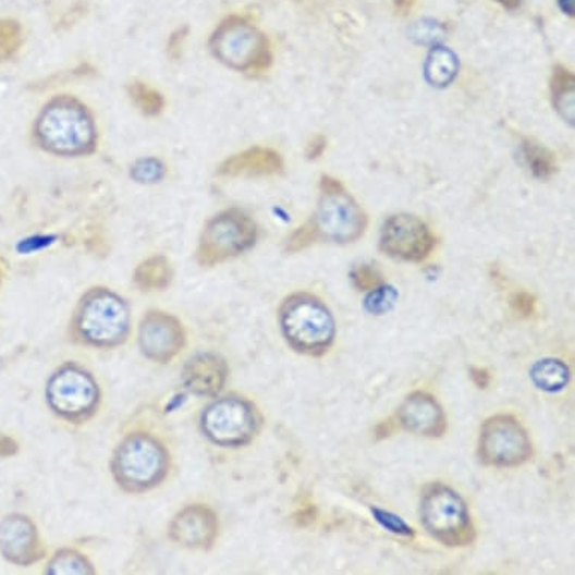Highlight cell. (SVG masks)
<instances>
[{"mask_svg": "<svg viewBox=\"0 0 575 575\" xmlns=\"http://www.w3.org/2000/svg\"><path fill=\"white\" fill-rule=\"evenodd\" d=\"M33 136L42 151L58 157L89 156L98 144L93 112L71 96H58L46 102L35 118Z\"/></svg>", "mask_w": 575, "mask_h": 575, "instance_id": "1", "label": "cell"}, {"mask_svg": "<svg viewBox=\"0 0 575 575\" xmlns=\"http://www.w3.org/2000/svg\"><path fill=\"white\" fill-rule=\"evenodd\" d=\"M279 320L291 348L307 356H322L329 352L337 337L332 313L313 294L298 293L288 297L279 313Z\"/></svg>", "mask_w": 575, "mask_h": 575, "instance_id": "2", "label": "cell"}, {"mask_svg": "<svg viewBox=\"0 0 575 575\" xmlns=\"http://www.w3.org/2000/svg\"><path fill=\"white\" fill-rule=\"evenodd\" d=\"M74 327L86 344L113 348L129 337V305L113 291L94 288L78 303Z\"/></svg>", "mask_w": 575, "mask_h": 575, "instance_id": "3", "label": "cell"}, {"mask_svg": "<svg viewBox=\"0 0 575 575\" xmlns=\"http://www.w3.org/2000/svg\"><path fill=\"white\" fill-rule=\"evenodd\" d=\"M169 472L167 448L156 437L132 435L122 440L112 460V474L125 491L144 492L159 486Z\"/></svg>", "mask_w": 575, "mask_h": 575, "instance_id": "4", "label": "cell"}, {"mask_svg": "<svg viewBox=\"0 0 575 575\" xmlns=\"http://www.w3.org/2000/svg\"><path fill=\"white\" fill-rule=\"evenodd\" d=\"M210 49L222 64L243 73H261L271 65L270 42L266 35L237 15L224 19L210 38Z\"/></svg>", "mask_w": 575, "mask_h": 575, "instance_id": "5", "label": "cell"}, {"mask_svg": "<svg viewBox=\"0 0 575 575\" xmlns=\"http://www.w3.org/2000/svg\"><path fill=\"white\" fill-rule=\"evenodd\" d=\"M420 515L425 529L443 546L464 547L475 541V527L466 502L443 484L425 487Z\"/></svg>", "mask_w": 575, "mask_h": 575, "instance_id": "6", "label": "cell"}, {"mask_svg": "<svg viewBox=\"0 0 575 575\" xmlns=\"http://www.w3.org/2000/svg\"><path fill=\"white\" fill-rule=\"evenodd\" d=\"M313 222L320 238L346 244L364 235L368 219L360 205L338 180L322 176L320 207Z\"/></svg>", "mask_w": 575, "mask_h": 575, "instance_id": "7", "label": "cell"}, {"mask_svg": "<svg viewBox=\"0 0 575 575\" xmlns=\"http://www.w3.org/2000/svg\"><path fill=\"white\" fill-rule=\"evenodd\" d=\"M47 403L61 419L85 423L100 404V389L96 378L84 368L74 364L64 365L47 384Z\"/></svg>", "mask_w": 575, "mask_h": 575, "instance_id": "8", "label": "cell"}, {"mask_svg": "<svg viewBox=\"0 0 575 575\" xmlns=\"http://www.w3.org/2000/svg\"><path fill=\"white\" fill-rule=\"evenodd\" d=\"M256 242L254 220L237 208L220 212L205 224L198 247V259L205 266L227 261L249 250Z\"/></svg>", "mask_w": 575, "mask_h": 575, "instance_id": "9", "label": "cell"}, {"mask_svg": "<svg viewBox=\"0 0 575 575\" xmlns=\"http://www.w3.org/2000/svg\"><path fill=\"white\" fill-rule=\"evenodd\" d=\"M258 413L244 397H220L208 405L200 417L204 435L222 448H240L250 443L258 431Z\"/></svg>", "mask_w": 575, "mask_h": 575, "instance_id": "10", "label": "cell"}, {"mask_svg": "<svg viewBox=\"0 0 575 575\" xmlns=\"http://www.w3.org/2000/svg\"><path fill=\"white\" fill-rule=\"evenodd\" d=\"M478 455L487 466H523L534 455L525 427L511 415H496L480 428Z\"/></svg>", "mask_w": 575, "mask_h": 575, "instance_id": "11", "label": "cell"}, {"mask_svg": "<svg viewBox=\"0 0 575 575\" xmlns=\"http://www.w3.org/2000/svg\"><path fill=\"white\" fill-rule=\"evenodd\" d=\"M380 247L392 258L423 262L436 247V237L423 220L409 215L392 216L381 230Z\"/></svg>", "mask_w": 575, "mask_h": 575, "instance_id": "12", "label": "cell"}, {"mask_svg": "<svg viewBox=\"0 0 575 575\" xmlns=\"http://www.w3.org/2000/svg\"><path fill=\"white\" fill-rule=\"evenodd\" d=\"M186 344V332L172 315L149 313L142 321L139 345L145 357L159 364H168Z\"/></svg>", "mask_w": 575, "mask_h": 575, "instance_id": "13", "label": "cell"}, {"mask_svg": "<svg viewBox=\"0 0 575 575\" xmlns=\"http://www.w3.org/2000/svg\"><path fill=\"white\" fill-rule=\"evenodd\" d=\"M0 551L15 565H33L42 556L37 527L25 515H10L0 523Z\"/></svg>", "mask_w": 575, "mask_h": 575, "instance_id": "14", "label": "cell"}, {"mask_svg": "<svg viewBox=\"0 0 575 575\" xmlns=\"http://www.w3.org/2000/svg\"><path fill=\"white\" fill-rule=\"evenodd\" d=\"M219 534V522L210 507L187 506L179 512L169 527V535L187 549H208Z\"/></svg>", "mask_w": 575, "mask_h": 575, "instance_id": "15", "label": "cell"}, {"mask_svg": "<svg viewBox=\"0 0 575 575\" xmlns=\"http://www.w3.org/2000/svg\"><path fill=\"white\" fill-rule=\"evenodd\" d=\"M397 423L413 435L431 439L443 436L448 428L443 408L435 396L425 392H415L405 397L397 409Z\"/></svg>", "mask_w": 575, "mask_h": 575, "instance_id": "16", "label": "cell"}, {"mask_svg": "<svg viewBox=\"0 0 575 575\" xmlns=\"http://www.w3.org/2000/svg\"><path fill=\"white\" fill-rule=\"evenodd\" d=\"M228 366L216 354L204 353L192 357L183 372L184 386L193 395L216 396L227 383Z\"/></svg>", "mask_w": 575, "mask_h": 575, "instance_id": "17", "label": "cell"}, {"mask_svg": "<svg viewBox=\"0 0 575 575\" xmlns=\"http://www.w3.org/2000/svg\"><path fill=\"white\" fill-rule=\"evenodd\" d=\"M282 169L281 154L274 149L255 147L224 160L219 173L224 176H269L282 172Z\"/></svg>", "mask_w": 575, "mask_h": 575, "instance_id": "18", "label": "cell"}, {"mask_svg": "<svg viewBox=\"0 0 575 575\" xmlns=\"http://www.w3.org/2000/svg\"><path fill=\"white\" fill-rule=\"evenodd\" d=\"M570 368L559 358H542L530 369V378L538 389L561 392L570 383Z\"/></svg>", "mask_w": 575, "mask_h": 575, "instance_id": "19", "label": "cell"}, {"mask_svg": "<svg viewBox=\"0 0 575 575\" xmlns=\"http://www.w3.org/2000/svg\"><path fill=\"white\" fill-rule=\"evenodd\" d=\"M575 78L568 70L559 65L551 77V96H553L554 108L566 121L574 122L575 109Z\"/></svg>", "mask_w": 575, "mask_h": 575, "instance_id": "20", "label": "cell"}, {"mask_svg": "<svg viewBox=\"0 0 575 575\" xmlns=\"http://www.w3.org/2000/svg\"><path fill=\"white\" fill-rule=\"evenodd\" d=\"M172 279L171 264L163 256H151L135 271L137 286L144 291L163 290Z\"/></svg>", "mask_w": 575, "mask_h": 575, "instance_id": "21", "label": "cell"}, {"mask_svg": "<svg viewBox=\"0 0 575 575\" xmlns=\"http://www.w3.org/2000/svg\"><path fill=\"white\" fill-rule=\"evenodd\" d=\"M425 73L429 84L435 86H446L454 81L456 73H458V59L451 50L444 47H436L429 53Z\"/></svg>", "mask_w": 575, "mask_h": 575, "instance_id": "22", "label": "cell"}, {"mask_svg": "<svg viewBox=\"0 0 575 575\" xmlns=\"http://www.w3.org/2000/svg\"><path fill=\"white\" fill-rule=\"evenodd\" d=\"M522 156L526 167L539 180H549L558 171L554 154L538 142L526 139L522 144Z\"/></svg>", "mask_w": 575, "mask_h": 575, "instance_id": "23", "label": "cell"}, {"mask_svg": "<svg viewBox=\"0 0 575 575\" xmlns=\"http://www.w3.org/2000/svg\"><path fill=\"white\" fill-rule=\"evenodd\" d=\"M127 90L133 105H135L144 115L157 117L163 112L164 98L159 90L152 88V86L144 84V82H135V84L129 85Z\"/></svg>", "mask_w": 575, "mask_h": 575, "instance_id": "24", "label": "cell"}, {"mask_svg": "<svg viewBox=\"0 0 575 575\" xmlns=\"http://www.w3.org/2000/svg\"><path fill=\"white\" fill-rule=\"evenodd\" d=\"M49 574H93L94 570L85 556L73 550H62L49 563Z\"/></svg>", "mask_w": 575, "mask_h": 575, "instance_id": "25", "label": "cell"}, {"mask_svg": "<svg viewBox=\"0 0 575 575\" xmlns=\"http://www.w3.org/2000/svg\"><path fill=\"white\" fill-rule=\"evenodd\" d=\"M22 45V25L13 19H0V61L13 58Z\"/></svg>", "mask_w": 575, "mask_h": 575, "instance_id": "26", "label": "cell"}, {"mask_svg": "<svg viewBox=\"0 0 575 575\" xmlns=\"http://www.w3.org/2000/svg\"><path fill=\"white\" fill-rule=\"evenodd\" d=\"M397 301V293L392 286L381 285L377 290L369 291L365 301L366 310L372 315L388 314Z\"/></svg>", "mask_w": 575, "mask_h": 575, "instance_id": "27", "label": "cell"}, {"mask_svg": "<svg viewBox=\"0 0 575 575\" xmlns=\"http://www.w3.org/2000/svg\"><path fill=\"white\" fill-rule=\"evenodd\" d=\"M353 285L358 291H374L378 286L384 285L383 273L371 264H360V266L354 267L352 271Z\"/></svg>", "mask_w": 575, "mask_h": 575, "instance_id": "28", "label": "cell"}, {"mask_svg": "<svg viewBox=\"0 0 575 575\" xmlns=\"http://www.w3.org/2000/svg\"><path fill=\"white\" fill-rule=\"evenodd\" d=\"M164 173H167V169L157 159H142L136 161L135 167L132 168V176L137 183H159L160 180H163Z\"/></svg>", "mask_w": 575, "mask_h": 575, "instance_id": "29", "label": "cell"}, {"mask_svg": "<svg viewBox=\"0 0 575 575\" xmlns=\"http://www.w3.org/2000/svg\"><path fill=\"white\" fill-rule=\"evenodd\" d=\"M372 514L376 515L377 522L380 523L384 529L392 531V534L403 535V537H415V531H413L412 527L397 517V515L392 514V512L372 507Z\"/></svg>", "mask_w": 575, "mask_h": 575, "instance_id": "30", "label": "cell"}, {"mask_svg": "<svg viewBox=\"0 0 575 575\" xmlns=\"http://www.w3.org/2000/svg\"><path fill=\"white\" fill-rule=\"evenodd\" d=\"M318 238H320V235H318L314 222H307L294 232L293 237L288 242V250L298 252L305 249V247L310 246V244L315 243V240Z\"/></svg>", "mask_w": 575, "mask_h": 575, "instance_id": "31", "label": "cell"}, {"mask_svg": "<svg viewBox=\"0 0 575 575\" xmlns=\"http://www.w3.org/2000/svg\"><path fill=\"white\" fill-rule=\"evenodd\" d=\"M510 303L512 310L522 318H530L537 310V298L526 291L512 295Z\"/></svg>", "mask_w": 575, "mask_h": 575, "instance_id": "32", "label": "cell"}, {"mask_svg": "<svg viewBox=\"0 0 575 575\" xmlns=\"http://www.w3.org/2000/svg\"><path fill=\"white\" fill-rule=\"evenodd\" d=\"M470 377L476 384V388L487 389L491 383V374L487 368H479V366H474L470 368Z\"/></svg>", "mask_w": 575, "mask_h": 575, "instance_id": "33", "label": "cell"}, {"mask_svg": "<svg viewBox=\"0 0 575 575\" xmlns=\"http://www.w3.org/2000/svg\"><path fill=\"white\" fill-rule=\"evenodd\" d=\"M327 140L322 136H317L309 145H307V157L309 159H318L325 152Z\"/></svg>", "mask_w": 575, "mask_h": 575, "instance_id": "34", "label": "cell"}, {"mask_svg": "<svg viewBox=\"0 0 575 575\" xmlns=\"http://www.w3.org/2000/svg\"><path fill=\"white\" fill-rule=\"evenodd\" d=\"M395 429H396V424L393 423L392 419L384 420V423L377 425L376 439L377 440L388 439V437L392 436L393 432H395Z\"/></svg>", "mask_w": 575, "mask_h": 575, "instance_id": "35", "label": "cell"}, {"mask_svg": "<svg viewBox=\"0 0 575 575\" xmlns=\"http://www.w3.org/2000/svg\"><path fill=\"white\" fill-rule=\"evenodd\" d=\"M298 523H301L302 526H307L309 523H313L315 517H317V510H315L314 506L306 507V510H303L298 512Z\"/></svg>", "mask_w": 575, "mask_h": 575, "instance_id": "36", "label": "cell"}, {"mask_svg": "<svg viewBox=\"0 0 575 575\" xmlns=\"http://www.w3.org/2000/svg\"><path fill=\"white\" fill-rule=\"evenodd\" d=\"M559 3H561L562 10L565 11L566 14H574V0H559Z\"/></svg>", "mask_w": 575, "mask_h": 575, "instance_id": "37", "label": "cell"}, {"mask_svg": "<svg viewBox=\"0 0 575 575\" xmlns=\"http://www.w3.org/2000/svg\"><path fill=\"white\" fill-rule=\"evenodd\" d=\"M498 2L502 3L507 10H517L522 5V0H498Z\"/></svg>", "mask_w": 575, "mask_h": 575, "instance_id": "38", "label": "cell"}]
</instances>
